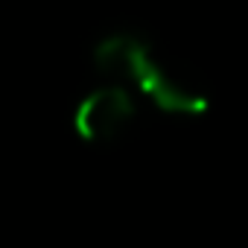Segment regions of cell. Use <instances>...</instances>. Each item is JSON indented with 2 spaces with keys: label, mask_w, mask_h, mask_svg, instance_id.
<instances>
[{
  "label": "cell",
  "mask_w": 248,
  "mask_h": 248,
  "mask_svg": "<svg viewBox=\"0 0 248 248\" xmlns=\"http://www.w3.org/2000/svg\"><path fill=\"white\" fill-rule=\"evenodd\" d=\"M93 64L99 73H105L114 85L135 88L149 102H155L161 111L175 117H202L210 102L202 91L190 88L184 79L170 73L158 56L149 50L146 41L129 32H117L102 38L93 47Z\"/></svg>",
  "instance_id": "cell-1"
},
{
  "label": "cell",
  "mask_w": 248,
  "mask_h": 248,
  "mask_svg": "<svg viewBox=\"0 0 248 248\" xmlns=\"http://www.w3.org/2000/svg\"><path fill=\"white\" fill-rule=\"evenodd\" d=\"M135 114L138 105L129 88L105 85L79 99L73 108V132L85 143H111L132 129Z\"/></svg>",
  "instance_id": "cell-2"
}]
</instances>
